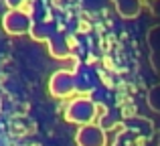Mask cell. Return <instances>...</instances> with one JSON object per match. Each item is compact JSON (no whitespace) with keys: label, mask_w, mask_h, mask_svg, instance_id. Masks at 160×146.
<instances>
[{"label":"cell","mask_w":160,"mask_h":146,"mask_svg":"<svg viewBox=\"0 0 160 146\" xmlns=\"http://www.w3.org/2000/svg\"><path fill=\"white\" fill-rule=\"evenodd\" d=\"M65 120L71 124H93L95 122V102L89 99V93H77L65 110Z\"/></svg>","instance_id":"cell-1"},{"label":"cell","mask_w":160,"mask_h":146,"mask_svg":"<svg viewBox=\"0 0 160 146\" xmlns=\"http://www.w3.org/2000/svg\"><path fill=\"white\" fill-rule=\"evenodd\" d=\"M49 89L55 98H71V95L77 91V83H75V73L73 71H57L51 77V83H49Z\"/></svg>","instance_id":"cell-2"},{"label":"cell","mask_w":160,"mask_h":146,"mask_svg":"<svg viewBox=\"0 0 160 146\" xmlns=\"http://www.w3.org/2000/svg\"><path fill=\"white\" fill-rule=\"evenodd\" d=\"M77 146H108V134L99 124H85L75 134Z\"/></svg>","instance_id":"cell-3"},{"label":"cell","mask_w":160,"mask_h":146,"mask_svg":"<svg viewBox=\"0 0 160 146\" xmlns=\"http://www.w3.org/2000/svg\"><path fill=\"white\" fill-rule=\"evenodd\" d=\"M4 27H6V31L12 33V35H20V33L28 31V18L22 12H10V14L6 16V20H4Z\"/></svg>","instance_id":"cell-4"},{"label":"cell","mask_w":160,"mask_h":146,"mask_svg":"<svg viewBox=\"0 0 160 146\" xmlns=\"http://www.w3.org/2000/svg\"><path fill=\"white\" fill-rule=\"evenodd\" d=\"M150 106H152V110L160 112V85H156L152 91H150V98H148Z\"/></svg>","instance_id":"cell-5"},{"label":"cell","mask_w":160,"mask_h":146,"mask_svg":"<svg viewBox=\"0 0 160 146\" xmlns=\"http://www.w3.org/2000/svg\"><path fill=\"white\" fill-rule=\"evenodd\" d=\"M32 146H39V144H32Z\"/></svg>","instance_id":"cell-6"}]
</instances>
